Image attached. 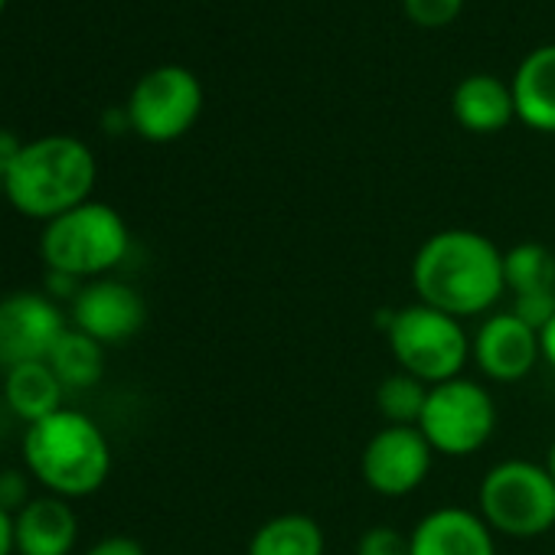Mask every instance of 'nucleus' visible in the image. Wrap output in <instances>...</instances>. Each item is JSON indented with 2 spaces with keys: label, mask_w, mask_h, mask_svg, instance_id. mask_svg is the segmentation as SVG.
I'll return each instance as SVG.
<instances>
[{
  "label": "nucleus",
  "mask_w": 555,
  "mask_h": 555,
  "mask_svg": "<svg viewBox=\"0 0 555 555\" xmlns=\"http://www.w3.org/2000/svg\"><path fill=\"white\" fill-rule=\"evenodd\" d=\"M412 292L422 305L457 321L493 314L506 295L503 251L477 229H441L412 255Z\"/></svg>",
  "instance_id": "nucleus-1"
},
{
  "label": "nucleus",
  "mask_w": 555,
  "mask_h": 555,
  "mask_svg": "<svg viewBox=\"0 0 555 555\" xmlns=\"http://www.w3.org/2000/svg\"><path fill=\"white\" fill-rule=\"evenodd\" d=\"M27 470L53 496H89L112 474V448L105 431L76 409L27 425L24 435Z\"/></svg>",
  "instance_id": "nucleus-2"
},
{
  "label": "nucleus",
  "mask_w": 555,
  "mask_h": 555,
  "mask_svg": "<svg viewBox=\"0 0 555 555\" xmlns=\"http://www.w3.org/2000/svg\"><path fill=\"white\" fill-rule=\"evenodd\" d=\"M95 173V157L79 138L53 134L24 144L4 177V196L17 212L53 222L56 216L89 203Z\"/></svg>",
  "instance_id": "nucleus-3"
},
{
  "label": "nucleus",
  "mask_w": 555,
  "mask_h": 555,
  "mask_svg": "<svg viewBox=\"0 0 555 555\" xmlns=\"http://www.w3.org/2000/svg\"><path fill=\"white\" fill-rule=\"evenodd\" d=\"M477 513L496 535L539 539L555 529V480L545 464L500 461L477 487Z\"/></svg>",
  "instance_id": "nucleus-4"
},
{
  "label": "nucleus",
  "mask_w": 555,
  "mask_h": 555,
  "mask_svg": "<svg viewBox=\"0 0 555 555\" xmlns=\"http://www.w3.org/2000/svg\"><path fill=\"white\" fill-rule=\"evenodd\" d=\"M386 344L399 370L422 379L425 386L457 379L470 363V337L464 331V321L422 301L389 314Z\"/></svg>",
  "instance_id": "nucleus-5"
},
{
  "label": "nucleus",
  "mask_w": 555,
  "mask_h": 555,
  "mask_svg": "<svg viewBox=\"0 0 555 555\" xmlns=\"http://www.w3.org/2000/svg\"><path fill=\"white\" fill-rule=\"evenodd\" d=\"M131 235L118 209L108 203H82L53 222H47L40 251L50 271L69 274V278H95L121 264L128 255Z\"/></svg>",
  "instance_id": "nucleus-6"
},
{
  "label": "nucleus",
  "mask_w": 555,
  "mask_h": 555,
  "mask_svg": "<svg viewBox=\"0 0 555 555\" xmlns=\"http://www.w3.org/2000/svg\"><path fill=\"white\" fill-rule=\"evenodd\" d=\"M418 431L435 454L470 457L487 448L496 431V399L477 379L457 376L428 389Z\"/></svg>",
  "instance_id": "nucleus-7"
},
{
  "label": "nucleus",
  "mask_w": 555,
  "mask_h": 555,
  "mask_svg": "<svg viewBox=\"0 0 555 555\" xmlns=\"http://www.w3.org/2000/svg\"><path fill=\"white\" fill-rule=\"evenodd\" d=\"M199 112H203V86L183 66H160L147 73L128 99L131 128L154 144L183 138L196 125Z\"/></svg>",
  "instance_id": "nucleus-8"
},
{
  "label": "nucleus",
  "mask_w": 555,
  "mask_h": 555,
  "mask_svg": "<svg viewBox=\"0 0 555 555\" xmlns=\"http://www.w3.org/2000/svg\"><path fill=\"white\" fill-rule=\"evenodd\" d=\"M435 451L418 425H383L360 454L363 483L389 500L415 493L431 474Z\"/></svg>",
  "instance_id": "nucleus-9"
},
{
  "label": "nucleus",
  "mask_w": 555,
  "mask_h": 555,
  "mask_svg": "<svg viewBox=\"0 0 555 555\" xmlns=\"http://www.w3.org/2000/svg\"><path fill=\"white\" fill-rule=\"evenodd\" d=\"M60 308L47 295L17 292L0 301V366L47 363L60 337L66 334Z\"/></svg>",
  "instance_id": "nucleus-10"
},
{
  "label": "nucleus",
  "mask_w": 555,
  "mask_h": 555,
  "mask_svg": "<svg viewBox=\"0 0 555 555\" xmlns=\"http://www.w3.org/2000/svg\"><path fill=\"white\" fill-rule=\"evenodd\" d=\"M470 360L490 383H519L542 360L539 331H532L513 311L487 314L470 337Z\"/></svg>",
  "instance_id": "nucleus-11"
},
{
  "label": "nucleus",
  "mask_w": 555,
  "mask_h": 555,
  "mask_svg": "<svg viewBox=\"0 0 555 555\" xmlns=\"http://www.w3.org/2000/svg\"><path fill=\"white\" fill-rule=\"evenodd\" d=\"M147 321L144 298L121 282H92L73 298V327L86 337L108 344L131 340Z\"/></svg>",
  "instance_id": "nucleus-12"
},
{
  "label": "nucleus",
  "mask_w": 555,
  "mask_h": 555,
  "mask_svg": "<svg viewBox=\"0 0 555 555\" xmlns=\"http://www.w3.org/2000/svg\"><path fill=\"white\" fill-rule=\"evenodd\" d=\"M412 555H500L496 532L477 509L438 506L425 513L409 532Z\"/></svg>",
  "instance_id": "nucleus-13"
},
{
  "label": "nucleus",
  "mask_w": 555,
  "mask_h": 555,
  "mask_svg": "<svg viewBox=\"0 0 555 555\" xmlns=\"http://www.w3.org/2000/svg\"><path fill=\"white\" fill-rule=\"evenodd\" d=\"M21 555H69L79 535V519L63 496H34L17 516Z\"/></svg>",
  "instance_id": "nucleus-14"
},
{
  "label": "nucleus",
  "mask_w": 555,
  "mask_h": 555,
  "mask_svg": "<svg viewBox=\"0 0 555 555\" xmlns=\"http://www.w3.org/2000/svg\"><path fill=\"white\" fill-rule=\"evenodd\" d=\"M516 118L542 134H555V43L532 50L513 76Z\"/></svg>",
  "instance_id": "nucleus-15"
},
{
  "label": "nucleus",
  "mask_w": 555,
  "mask_h": 555,
  "mask_svg": "<svg viewBox=\"0 0 555 555\" xmlns=\"http://www.w3.org/2000/svg\"><path fill=\"white\" fill-rule=\"evenodd\" d=\"M451 112L461 128L474 134H493L503 131L516 118L513 89L500 82L496 76H467L451 99Z\"/></svg>",
  "instance_id": "nucleus-16"
},
{
  "label": "nucleus",
  "mask_w": 555,
  "mask_h": 555,
  "mask_svg": "<svg viewBox=\"0 0 555 555\" xmlns=\"http://www.w3.org/2000/svg\"><path fill=\"white\" fill-rule=\"evenodd\" d=\"M245 555H327V535L308 513H278L251 532Z\"/></svg>",
  "instance_id": "nucleus-17"
},
{
  "label": "nucleus",
  "mask_w": 555,
  "mask_h": 555,
  "mask_svg": "<svg viewBox=\"0 0 555 555\" xmlns=\"http://www.w3.org/2000/svg\"><path fill=\"white\" fill-rule=\"evenodd\" d=\"M63 383L50 370V363H24L8 370L4 376V399L17 418L27 425L43 422L63 409Z\"/></svg>",
  "instance_id": "nucleus-18"
},
{
  "label": "nucleus",
  "mask_w": 555,
  "mask_h": 555,
  "mask_svg": "<svg viewBox=\"0 0 555 555\" xmlns=\"http://www.w3.org/2000/svg\"><path fill=\"white\" fill-rule=\"evenodd\" d=\"M50 370L56 373V379L63 383L66 392H79V389H92L102 373H105V350L99 340L86 337L82 331L69 327L60 344L50 353Z\"/></svg>",
  "instance_id": "nucleus-19"
},
{
  "label": "nucleus",
  "mask_w": 555,
  "mask_h": 555,
  "mask_svg": "<svg viewBox=\"0 0 555 555\" xmlns=\"http://www.w3.org/2000/svg\"><path fill=\"white\" fill-rule=\"evenodd\" d=\"M503 282L513 298L555 295V251L542 242H519L506 248Z\"/></svg>",
  "instance_id": "nucleus-20"
},
{
  "label": "nucleus",
  "mask_w": 555,
  "mask_h": 555,
  "mask_svg": "<svg viewBox=\"0 0 555 555\" xmlns=\"http://www.w3.org/2000/svg\"><path fill=\"white\" fill-rule=\"evenodd\" d=\"M428 389L422 379L409 376V373H392L379 383L376 389V412L383 415L386 425H418L425 402H428Z\"/></svg>",
  "instance_id": "nucleus-21"
},
{
  "label": "nucleus",
  "mask_w": 555,
  "mask_h": 555,
  "mask_svg": "<svg viewBox=\"0 0 555 555\" xmlns=\"http://www.w3.org/2000/svg\"><path fill=\"white\" fill-rule=\"evenodd\" d=\"M357 555H412L409 532H399L389 522H376L357 539Z\"/></svg>",
  "instance_id": "nucleus-22"
},
{
  "label": "nucleus",
  "mask_w": 555,
  "mask_h": 555,
  "mask_svg": "<svg viewBox=\"0 0 555 555\" xmlns=\"http://www.w3.org/2000/svg\"><path fill=\"white\" fill-rule=\"evenodd\" d=\"M405 14L412 24L418 27H448L451 21H457L464 0H402Z\"/></svg>",
  "instance_id": "nucleus-23"
},
{
  "label": "nucleus",
  "mask_w": 555,
  "mask_h": 555,
  "mask_svg": "<svg viewBox=\"0 0 555 555\" xmlns=\"http://www.w3.org/2000/svg\"><path fill=\"white\" fill-rule=\"evenodd\" d=\"M519 321H526L532 331H542L552 314H555V295H529V298H513L509 308Z\"/></svg>",
  "instance_id": "nucleus-24"
},
{
  "label": "nucleus",
  "mask_w": 555,
  "mask_h": 555,
  "mask_svg": "<svg viewBox=\"0 0 555 555\" xmlns=\"http://www.w3.org/2000/svg\"><path fill=\"white\" fill-rule=\"evenodd\" d=\"M30 500L34 496H30V487H27L24 474H17V470H4V474H0V509H8V513L17 516Z\"/></svg>",
  "instance_id": "nucleus-25"
},
{
  "label": "nucleus",
  "mask_w": 555,
  "mask_h": 555,
  "mask_svg": "<svg viewBox=\"0 0 555 555\" xmlns=\"http://www.w3.org/2000/svg\"><path fill=\"white\" fill-rule=\"evenodd\" d=\"M86 555H144V545L131 535H108L95 542Z\"/></svg>",
  "instance_id": "nucleus-26"
},
{
  "label": "nucleus",
  "mask_w": 555,
  "mask_h": 555,
  "mask_svg": "<svg viewBox=\"0 0 555 555\" xmlns=\"http://www.w3.org/2000/svg\"><path fill=\"white\" fill-rule=\"evenodd\" d=\"M21 151H24V144L17 141V134L0 128V177H8V170L14 167V160L21 157Z\"/></svg>",
  "instance_id": "nucleus-27"
},
{
  "label": "nucleus",
  "mask_w": 555,
  "mask_h": 555,
  "mask_svg": "<svg viewBox=\"0 0 555 555\" xmlns=\"http://www.w3.org/2000/svg\"><path fill=\"white\" fill-rule=\"evenodd\" d=\"M17 552V522L14 513L0 509V555H14Z\"/></svg>",
  "instance_id": "nucleus-28"
},
{
  "label": "nucleus",
  "mask_w": 555,
  "mask_h": 555,
  "mask_svg": "<svg viewBox=\"0 0 555 555\" xmlns=\"http://www.w3.org/2000/svg\"><path fill=\"white\" fill-rule=\"evenodd\" d=\"M539 353H542V360L555 370V314H552V321L539 331Z\"/></svg>",
  "instance_id": "nucleus-29"
},
{
  "label": "nucleus",
  "mask_w": 555,
  "mask_h": 555,
  "mask_svg": "<svg viewBox=\"0 0 555 555\" xmlns=\"http://www.w3.org/2000/svg\"><path fill=\"white\" fill-rule=\"evenodd\" d=\"M545 470L552 474V480H555V438H552V444H548V451H545Z\"/></svg>",
  "instance_id": "nucleus-30"
},
{
  "label": "nucleus",
  "mask_w": 555,
  "mask_h": 555,
  "mask_svg": "<svg viewBox=\"0 0 555 555\" xmlns=\"http://www.w3.org/2000/svg\"><path fill=\"white\" fill-rule=\"evenodd\" d=\"M8 8V0H0V11H4Z\"/></svg>",
  "instance_id": "nucleus-31"
},
{
  "label": "nucleus",
  "mask_w": 555,
  "mask_h": 555,
  "mask_svg": "<svg viewBox=\"0 0 555 555\" xmlns=\"http://www.w3.org/2000/svg\"><path fill=\"white\" fill-rule=\"evenodd\" d=\"M0 193H4V177H0Z\"/></svg>",
  "instance_id": "nucleus-32"
}]
</instances>
